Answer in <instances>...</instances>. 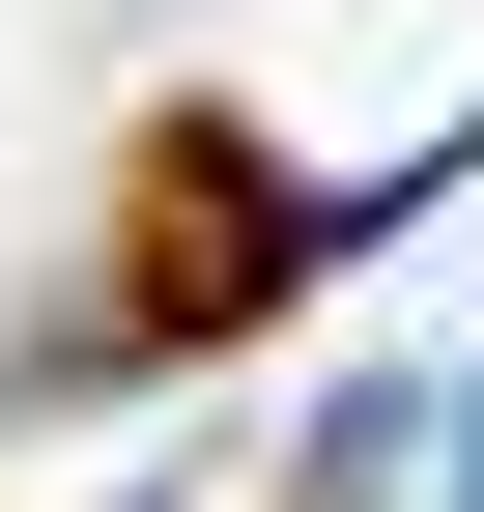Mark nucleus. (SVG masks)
<instances>
[{
	"instance_id": "1",
	"label": "nucleus",
	"mask_w": 484,
	"mask_h": 512,
	"mask_svg": "<svg viewBox=\"0 0 484 512\" xmlns=\"http://www.w3.org/2000/svg\"><path fill=\"white\" fill-rule=\"evenodd\" d=\"M114 313H143V342L285 313V171L228 143V114H143V171H114Z\"/></svg>"
}]
</instances>
